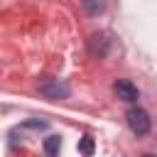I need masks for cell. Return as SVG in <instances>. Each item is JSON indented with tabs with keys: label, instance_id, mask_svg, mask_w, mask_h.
<instances>
[{
	"label": "cell",
	"instance_id": "cell-5",
	"mask_svg": "<svg viewBox=\"0 0 157 157\" xmlns=\"http://www.w3.org/2000/svg\"><path fill=\"white\" fill-rule=\"evenodd\" d=\"M91 150H93V140H91V137H83V140H81V152L91 155Z\"/></svg>",
	"mask_w": 157,
	"mask_h": 157
},
{
	"label": "cell",
	"instance_id": "cell-6",
	"mask_svg": "<svg viewBox=\"0 0 157 157\" xmlns=\"http://www.w3.org/2000/svg\"><path fill=\"white\" fill-rule=\"evenodd\" d=\"M142 157H157V155H142Z\"/></svg>",
	"mask_w": 157,
	"mask_h": 157
},
{
	"label": "cell",
	"instance_id": "cell-2",
	"mask_svg": "<svg viewBox=\"0 0 157 157\" xmlns=\"http://www.w3.org/2000/svg\"><path fill=\"white\" fill-rule=\"evenodd\" d=\"M39 93L44 98H52V101H61V98H69V86L59 78H44L39 81Z\"/></svg>",
	"mask_w": 157,
	"mask_h": 157
},
{
	"label": "cell",
	"instance_id": "cell-4",
	"mask_svg": "<svg viewBox=\"0 0 157 157\" xmlns=\"http://www.w3.org/2000/svg\"><path fill=\"white\" fill-rule=\"evenodd\" d=\"M59 147H61V137H59V135L44 137V152H47L49 157H56V155H59Z\"/></svg>",
	"mask_w": 157,
	"mask_h": 157
},
{
	"label": "cell",
	"instance_id": "cell-3",
	"mask_svg": "<svg viewBox=\"0 0 157 157\" xmlns=\"http://www.w3.org/2000/svg\"><path fill=\"white\" fill-rule=\"evenodd\" d=\"M113 88H115L118 98H120V101H125V103H135V101L140 98V91H137V86H135L132 81H128V78H118Z\"/></svg>",
	"mask_w": 157,
	"mask_h": 157
},
{
	"label": "cell",
	"instance_id": "cell-1",
	"mask_svg": "<svg viewBox=\"0 0 157 157\" xmlns=\"http://www.w3.org/2000/svg\"><path fill=\"white\" fill-rule=\"evenodd\" d=\"M125 118H128V125H130V130H132L137 137L147 135V132H150V128H152V120H150L147 110H142V108H130Z\"/></svg>",
	"mask_w": 157,
	"mask_h": 157
}]
</instances>
